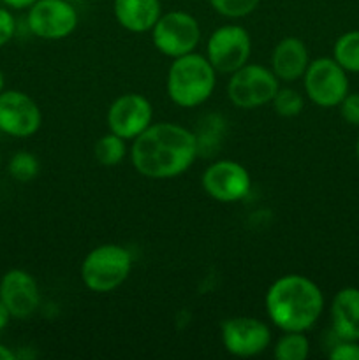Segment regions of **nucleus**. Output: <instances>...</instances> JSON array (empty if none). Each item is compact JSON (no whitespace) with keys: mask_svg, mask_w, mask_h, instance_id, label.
Masks as SVG:
<instances>
[{"mask_svg":"<svg viewBox=\"0 0 359 360\" xmlns=\"http://www.w3.org/2000/svg\"><path fill=\"white\" fill-rule=\"evenodd\" d=\"M199 151L197 136L178 123H151L132 139L130 162L141 176L171 179L189 171Z\"/></svg>","mask_w":359,"mask_h":360,"instance_id":"obj_1","label":"nucleus"},{"mask_svg":"<svg viewBox=\"0 0 359 360\" xmlns=\"http://www.w3.org/2000/svg\"><path fill=\"white\" fill-rule=\"evenodd\" d=\"M267 319L284 333H306L324 311V294L315 281L303 274L275 280L264 297Z\"/></svg>","mask_w":359,"mask_h":360,"instance_id":"obj_2","label":"nucleus"},{"mask_svg":"<svg viewBox=\"0 0 359 360\" xmlns=\"http://www.w3.org/2000/svg\"><path fill=\"white\" fill-rule=\"evenodd\" d=\"M217 86V70L199 53L172 58L165 77V90L176 105L185 109L204 104Z\"/></svg>","mask_w":359,"mask_h":360,"instance_id":"obj_3","label":"nucleus"},{"mask_svg":"<svg viewBox=\"0 0 359 360\" xmlns=\"http://www.w3.org/2000/svg\"><path fill=\"white\" fill-rule=\"evenodd\" d=\"M132 271V255L122 245L108 243L87 253L81 262V281L95 294H109L122 287Z\"/></svg>","mask_w":359,"mask_h":360,"instance_id":"obj_4","label":"nucleus"},{"mask_svg":"<svg viewBox=\"0 0 359 360\" xmlns=\"http://www.w3.org/2000/svg\"><path fill=\"white\" fill-rule=\"evenodd\" d=\"M280 81L273 70L259 63H245L231 74L227 83V97L234 108L257 109L271 104Z\"/></svg>","mask_w":359,"mask_h":360,"instance_id":"obj_5","label":"nucleus"},{"mask_svg":"<svg viewBox=\"0 0 359 360\" xmlns=\"http://www.w3.org/2000/svg\"><path fill=\"white\" fill-rule=\"evenodd\" d=\"M347 74V70L329 56L310 60L301 77L306 97L319 108H336L348 94Z\"/></svg>","mask_w":359,"mask_h":360,"instance_id":"obj_6","label":"nucleus"},{"mask_svg":"<svg viewBox=\"0 0 359 360\" xmlns=\"http://www.w3.org/2000/svg\"><path fill=\"white\" fill-rule=\"evenodd\" d=\"M150 32L157 51L169 58L194 53L201 41L199 21L183 11H169L160 14Z\"/></svg>","mask_w":359,"mask_h":360,"instance_id":"obj_7","label":"nucleus"},{"mask_svg":"<svg viewBox=\"0 0 359 360\" xmlns=\"http://www.w3.org/2000/svg\"><path fill=\"white\" fill-rule=\"evenodd\" d=\"M252 39L239 25H224L211 32L206 44V58L217 72L232 74L248 63Z\"/></svg>","mask_w":359,"mask_h":360,"instance_id":"obj_8","label":"nucleus"},{"mask_svg":"<svg viewBox=\"0 0 359 360\" xmlns=\"http://www.w3.org/2000/svg\"><path fill=\"white\" fill-rule=\"evenodd\" d=\"M27 27L35 37L62 41L77 27V11L69 0H37L28 7Z\"/></svg>","mask_w":359,"mask_h":360,"instance_id":"obj_9","label":"nucleus"},{"mask_svg":"<svg viewBox=\"0 0 359 360\" xmlns=\"http://www.w3.org/2000/svg\"><path fill=\"white\" fill-rule=\"evenodd\" d=\"M42 125V112L37 102L21 90L0 94V132L16 139L35 136Z\"/></svg>","mask_w":359,"mask_h":360,"instance_id":"obj_10","label":"nucleus"},{"mask_svg":"<svg viewBox=\"0 0 359 360\" xmlns=\"http://www.w3.org/2000/svg\"><path fill=\"white\" fill-rule=\"evenodd\" d=\"M201 186L218 202H238L250 193L252 178L245 165L236 160H217L204 169Z\"/></svg>","mask_w":359,"mask_h":360,"instance_id":"obj_11","label":"nucleus"},{"mask_svg":"<svg viewBox=\"0 0 359 360\" xmlns=\"http://www.w3.org/2000/svg\"><path fill=\"white\" fill-rule=\"evenodd\" d=\"M222 345L234 357H256L271 345V330L256 316H232L222 323Z\"/></svg>","mask_w":359,"mask_h":360,"instance_id":"obj_12","label":"nucleus"},{"mask_svg":"<svg viewBox=\"0 0 359 360\" xmlns=\"http://www.w3.org/2000/svg\"><path fill=\"white\" fill-rule=\"evenodd\" d=\"M106 122L109 132L132 141L153 123V105L141 94H123L111 102Z\"/></svg>","mask_w":359,"mask_h":360,"instance_id":"obj_13","label":"nucleus"},{"mask_svg":"<svg viewBox=\"0 0 359 360\" xmlns=\"http://www.w3.org/2000/svg\"><path fill=\"white\" fill-rule=\"evenodd\" d=\"M0 301L6 304L13 319H30L41 304L37 281L28 271L9 269L0 280Z\"/></svg>","mask_w":359,"mask_h":360,"instance_id":"obj_14","label":"nucleus"},{"mask_svg":"<svg viewBox=\"0 0 359 360\" xmlns=\"http://www.w3.org/2000/svg\"><path fill=\"white\" fill-rule=\"evenodd\" d=\"M310 65V53L299 37H285L278 42L271 53V70L278 81L294 83L301 79Z\"/></svg>","mask_w":359,"mask_h":360,"instance_id":"obj_15","label":"nucleus"},{"mask_svg":"<svg viewBox=\"0 0 359 360\" xmlns=\"http://www.w3.org/2000/svg\"><path fill=\"white\" fill-rule=\"evenodd\" d=\"M331 323L338 340L359 341V288L345 287L331 301Z\"/></svg>","mask_w":359,"mask_h":360,"instance_id":"obj_16","label":"nucleus"},{"mask_svg":"<svg viewBox=\"0 0 359 360\" xmlns=\"http://www.w3.org/2000/svg\"><path fill=\"white\" fill-rule=\"evenodd\" d=\"M113 11L120 27L132 34L150 32L162 14L160 0H115Z\"/></svg>","mask_w":359,"mask_h":360,"instance_id":"obj_17","label":"nucleus"},{"mask_svg":"<svg viewBox=\"0 0 359 360\" xmlns=\"http://www.w3.org/2000/svg\"><path fill=\"white\" fill-rule=\"evenodd\" d=\"M333 58L347 72L359 74V30L341 34L333 46Z\"/></svg>","mask_w":359,"mask_h":360,"instance_id":"obj_18","label":"nucleus"},{"mask_svg":"<svg viewBox=\"0 0 359 360\" xmlns=\"http://www.w3.org/2000/svg\"><path fill=\"white\" fill-rule=\"evenodd\" d=\"M125 143L127 141L122 139L120 136H116V134H106V136H102L94 146L95 160L101 165H104V167H116L118 164H122V160L127 155Z\"/></svg>","mask_w":359,"mask_h":360,"instance_id":"obj_19","label":"nucleus"},{"mask_svg":"<svg viewBox=\"0 0 359 360\" xmlns=\"http://www.w3.org/2000/svg\"><path fill=\"white\" fill-rule=\"evenodd\" d=\"M273 355L278 360H305L310 355V340L305 333H285L275 343Z\"/></svg>","mask_w":359,"mask_h":360,"instance_id":"obj_20","label":"nucleus"},{"mask_svg":"<svg viewBox=\"0 0 359 360\" xmlns=\"http://www.w3.org/2000/svg\"><path fill=\"white\" fill-rule=\"evenodd\" d=\"M39 160L35 155L28 153V151H18L11 157L9 164H7V171H9L11 178L16 179L20 183H28L35 179L39 174Z\"/></svg>","mask_w":359,"mask_h":360,"instance_id":"obj_21","label":"nucleus"},{"mask_svg":"<svg viewBox=\"0 0 359 360\" xmlns=\"http://www.w3.org/2000/svg\"><path fill=\"white\" fill-rule=\"evenodd\" d=\"M271 105L277 115L284 116V118H294L305 108V97L292 88H278Z\"/></svg>","mask_w":359,"mask_h":360,"instance_id":"obj_22","label":"nucleus"},{"mask_svg":"<svg viewBox=\"0 0 359 360\" xmlns=\"http://www.w3.org/2000/svg\"><path fill=\"white\" fill-rule=\"evenodd\" d=\"M213 11L229 20H239L252 14L260 4V0H208Z\"/></svg>","mask_w":359,"mask_h":360,"instance_id":"obj_23","label":"nucleus"},{"mask_svg":"<svg viewBox=\"0 0 359 360\" xmlns=\"http://www.w3.org/2000/svg\"><path fill=\"white\" fill-rule=\"evenodd\" d=\"M338 108H340L341 118H344L348 125L359 127V91H354V94L348 91Z\"/></svg>","mask_w":359,"mask_h":360,"instance_id":"obj_24","label":"nucleus"},{"mask_svg":"<svg viewBox=\"0 0 359 360\" xmlns=\"http://www.w3.org/2000/svg\"><path fill=\"white\" fill-rule=\"evenodd\" d=\"M16 35V18L9 7H0V48L9 44Z\"/></svg>","mask_w":359,"mask_h":360,"instance_id":"obj_25","label":"nucleus"},{"mask_svg":"<svg viewBox=\"0 0 359 360\" xmlns=\"http://www.w3.org/2000/svg\"><path fill=\"white\" fill-rule=\"evenodd\" d=\"M329 359L333 360H359V341L338 340L329 352Z\"/></svg>","mask_w":359,"mask_h":360,"instance_id":"obj_26","label":"nucleus"},{"mask_svg":"<svg viewBox=\"0 0 359 360\" xmlns=\"http://www.w3.org/2000/svg\"><path fill=\"white\" fill-rule=\"evenodd\" d=\"M35 2H37V0H2L4 6L9 7V9H14V11L28 9V7Z\"/></svg>","mask_w":359,"mask_h":360,"instance_id":"obj_27","label":"nucleus"},{"mask_svg":"<svg viewBox=\"0 0 359 360\" xmlns=\"http://www.w3.org/2000/svg\"><path fill=\"white\" fill-rule=\"evenodd\" d=\"M11 319H13V316H11L9 309H7L6 304H4V302L0 301V333H2V330L6 329L7 326H9Z\"/></svg>","mask_w":359,"mask_h":360,"instance_id":"obj_28","label":"nucleus"},{"mask_svg":"<svg viewBox=\"0 0 359 360\" xmlns=\"http://www.w3.org/2000/svg\"><path fill=\"white\" fill-rule=\"evenodd\" d=\"M0 360H16V352L0 343Z\"/></svg>","mask_w":359,"mask_h":360,"instance_id":"obj_29","label":"nucleus"},{"mask_svg":"<svg viewBox=\"0 0 359 360\" xmlns=\"http://www.w3.org/2000/svg\"><path fill=\"white\" fill-rule=\"evenodd\" d=\"M4 90H6V76H4L2 69H0V94H2Z\"/></svg>","mask_w":359,"mask_h":360,"instance_id":"obj_30","label":"nucleus"},{"mask_svg":"<svg viewBox=\"0 0 359 360\" xmlns=\"http://www.w3.org/2000/svg\"><path fill=\"white\" fill-rule=\"evenodd\" d=\"M355 157H358V160H359V137H358V141H355Z\"/></svg>","mask_w":359,"mask_h":360,"instance_id":"obj_31","label":"nucleus"},{"mask_svg":"<svg viewBox=\"0 0 359 360\" xmlns=\"http://www.w3.org/2000/svg\"><path fill=\"white\" fill-rule=\"evenodd\" d=\"M69 2H73V4H76V2H83V0H69Z\"/></svg>","mask_w":359,"mask_h":360,"instance_id":"obj_32","label":"nucleus"},{"mask_svg":"<svg viewBox=\"0 0 359 360\" xmlns=\"http://www.w3.org/2000/svg\"><path fill=\"white\" fill-rule=\"evenodd\" d=\"M0 167H2V151H0Z\"/></svg>","mask_w":359,"mask_h":360,"instance_id":"obj_33","label":"nucleus"}]
</instances>
